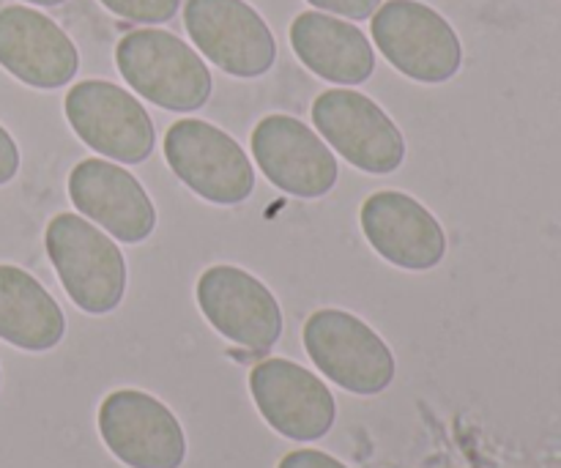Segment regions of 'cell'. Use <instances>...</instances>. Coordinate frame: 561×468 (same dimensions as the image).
<instances>
[{
	"label": "cell",
	"mask_w": 561,
	"mask_h": 468,
	"mask_svg": "<svg viewBox=\"0 0 561 468\" xmlns=\"http://www.w3.org/2000/svg\"><path fill=\"white\" fill-rule=\"evenodd\" d=\"M250 146L263 175L288 195L318 201L337 184L340 164L332 148L294 115L274 113L257 121Z\"/></svg>",
	"instance_id": "10"
},
{
	"label": "cell",
	"mask_w": 561,
	"mask_h": 468,
	"mask_svg": "<svg viewBox=\"0 0 561 468\" xmlns=\"http://www.w3.org/2000/svg\"><path fill=\"white\" fill-rule=\"evenodd\" d=\"M184 27L217 69L239 80L263 77L277 60L272 27L244 0H186Z\"/></svg>",
	"instance_id": "8"
},
{
	"label": "cell",
	"mask_w": 561,
	"mask_h": 468,
	"mask_svg": "<svg viewBox=\"0 0 561 468\" xmlns=\"http://www.w3.org/2000/svg\"><path fill=\"white\" fill-rule=\"evenodd\" d=\"M99 433L129 468H181L186 438L173 411L140 389H118L99 406Z\"/></svg>",
	"instance_id": "9"
},
{
	"label": "cell",
	"mask_w": 561,
	"mask_h": 468,
	"mask_svg": "<svg viewBox=\"0 0 561 468\" xmlns=\"http://www.w3.org/2000/svg\"><path fill=\"white\" fill-rule=\"evenodd\" d=\"M66 316L25 269L0 263V340L22 351H49L64 340Z\"/></svg>",
	"instance_id": "17"
},
{
	"label": "cell",
	"mask_w": 561,
	"mask_h": 468,
	"mask_svg": "<svg viewBox=\"0 0 561 468\" xmlns=\"http://www.w3.org/2000/svg\"><path fill=\"white\" fill-rule=\"evenodd\" d=\"M277 468H345L332 455L318 453V449H296V453L285 455Z\"/></svg>",
	"instance_id": "20"
},
{
	"label": "cell",
	"mask_w": 561,
	"mask_h": 468,
	"mask_svg": "<svg viewBox=\"0 0 561 468\" xmlns=\"http://www.w3.org/2000/svg\"><path fill=\"white\" fill-rule=\"evenodd\" d=\"M250 392L268 427L294 442H318L337 416L327 384L288 359H266L252 367Z\"/></svg>",
	"instance_id": "12"
},
{
	"label": "cell",
	"mask_w": 561,
	"mask_h": 468,
	"mask_svg": "<svg viewBox=\"0 0 561 468\" xmlns=\"http://www.w3.org/2000/svg\"><path fill=\"white\" fill-rule=\"evenodd\" d=\"M20 170V148H16L14 137L0 126V186L9 184Z\"/></svg>",
	"instance_id": "21"
},
{
	"label": "cell",
	"mask_w": 561,
	"mask_h": 468,
	"mask_svg": "<svg viewBox=\"0 0 561 468\" xmlns=\"http://www.w3.org/2000/svg\"><path fill=\"white\" fill-rule=\"evenodd\" d=\"M164 159L181 184L214 206H239L255 190L244 148L208 121H175L164 135Z\"/></svg>",
	"instance_id": "4"
},
{
	"label": "cell",
	"mask_w": 561,
	"mask_h": 468,
	"mask_svg": "<svg viewBox=\"0 0 561 468\" xmlns=\"http://www.w3.org/2000/svg\"><path fill=\"white\" fill-rule=\"evenodd\" d=\"M0 66L20 82L55 91L75 80L80 53L64 27L27 5L0 9Z\"/></svg>",
	"instance_id": "15"
},
{
	"label": "cell",
	"mask_w": 561,
	"mask_h": 468,
	"mask_svg": "<svg viewBox=\"0 0 561 468\" xmlns=\"http://www.w3.org/2000/svg\"><path fill=\"white\" fill-rule=\"evenodd\" d=\"M359 222L373 250L405 272H431L447 255L442 222L405 192H373L362 203Z\"/></svg>",
	"instance_id": "13"
},
{
	"label": "cell",
	"mask_w": 561,
	"mask_h": 468,
	"mask_svg": "<svg viewBox=\"0 0 561 468\" xmlns=\"http://www.w3.org/2000/svg\"><path fill=\"white\" fill-rule=\"evenodd\" d=\"M66 121L75 135L121 164L146 162L157 146L148 110L131 93L107 80H82L66 93Z\"/></svg>",
	"instance_id": "6"
},
{
	"label": "cell",
	"mask_w": 561,
	"mask_h": 468,
	"mask_svg": "<svg viewBox=\"0 0 561 468\" xmlns=\"http://www.w3.org/2000/svg\"><path fill=\"white\" fill-rule=\"evenodd\" d=\"M44 247L60 285L82 312L107 316L124 301V252L82 214H58L49 219Z\"/></svg>",
	"instance_id": "2"
},
{
	"label": "cell",
	"mask_w": 561,
	"mask_h": 468,
	"mask_svg": "<svg viewBox=\"0 0 561 468\" xmlns=\"http://www.w3.org/2000/svg\"><path fill=\"white\" fill-rule=\"evenodd\" d=\"M197 305L230 343L268 351L283 334V310L272 290L239 266H211L197 279Z\"/></svg>",
	"instance_id": "11"
},
{
	"label": "cell",
	"mask_w": 561,
	"mask_h": 468,
	"mask_svg": "<svg viewBox=\"0 0 561 468\" xmlns=\"http://www.w3.org/2000/svg\"><path fill=\"white\" fill-rule=\"evenodd\" d=\"M301 334L310 359L337 387L354 395H381L394 381L389 345L351 312H312Z\"/></svg>",
	"instance_id": "7"
},
{
	"label": "cell",
	"mask_w": 561,
	"mask_h": 468,
	"mask_svg": "<svg viewBox=\"0 0 561 468\" xmlns=\"http://www.w3.org/2000/svg\"><path fill=\"white\" fill-rule=\"evenodd\" d=\"M290 47L296 58L334 85H362L376 71V49L348 20L327 11H305L290 22Z\"/></svg>",
	"instance_id": "16"
},
{
	"label": "cell",
	"mask_w": 561,
	"mask_h": 468,
	"mask_svg": "<svg viewBox=\"0 0 561 468\" xmlns=\"http://www.w3.org/2000/svg\"><path fill=\"white\" fill-rule=\"evenodd\" d=\"M107 11L140 25H162L181 9V0H99Z\"/></svg>",
	"instance_id": "18"
},
{
	"label": "cell",
	"mask_w": 561,
	"mask_h": 468,
	"mask_svg": "<svg viewBox=\"0 0 561 468\" xmlns=\"http://www.w3.org/2000/svg\"><path fill=\"white\" fill-rule=\"evenodd\" d=\"M25 3H33V5H60V3H66V0H25Z\"/></svg>",
	"instance_id": "22"
},
{
	"label": "cell",
	"mask_w": 561,
	"mask_h": 468,
	"mask_svg": "<svg viewBox=\"0 0 561 468\" xmlns=\"http://www.w3.org/2000/svg\"><path fill=\"white\" fill-rule=\"evenodd\" d=\"M312 124L345 162L365 173L389 175L403 168V132L365 93L348 88L323 91L312 102Z\"/></svg>",
	"instance_id": "5"
},
{
	"label": "cell",
	"mask_w": 561,
	"mask_h": 468,
	"mask_svg": "<svg viewBox=\"0 0 561 468\" xmlns=\"http://www.w3.org/2000/svg\"><path fill=\"white\" fill-rule=\"evenodd\" d=\"M115 66L126 85L170 113H195L214 93L206 60L175 33L140 27L115 47Z\"/></svg>",
	"instance_id": "1"
},
{
	"label": "cell",
	"mask_w": 561,
	"mask_h": 468,
	"mask_svg": "<svg viewBox=\"0 0 561 468\" xmlns=\"http://www.w3.org/2000/svg\"><path fill=\"white\" fill-rule=\"evenodd\" d=\"M307 3L316 5L318 11H327V14H337L343 20L362 22L376 14L381 0H307Z\"/></svg>",
	"instance_id": "19"
},
{
	"label": "cell",
	"mask_w": 561,
	"mask_h": 468,
	"mask_svg": "<svg viewBox=\"0 0 561 468\" xmlns=\"http://www.w3.org/2000/svg\"><path fill=\"white\" fill-rule=\"evenodd\" d=\"M373 42L403 77L425 85L449 82L463 66L455 27L420 0H387L373 14Z\"/></svg>",
	"instance_id": "3"
},
{
	"label": "cell",
	"mask_w": 561,
	"mask_h": 468,
	"mask_svg": "<svg viewBox=\"0 0 561 468\" xmlns=\"http://www.w3.org/2000/svg\"><path fill=\"white\" fill-rule=\"evenodd\" d=\"M69 197L82 217L124 244H140L157 230V208L140 181L107 159H82L69 173Z\"/></svg>",
	"instance_id": "14"
}]
</instances>
